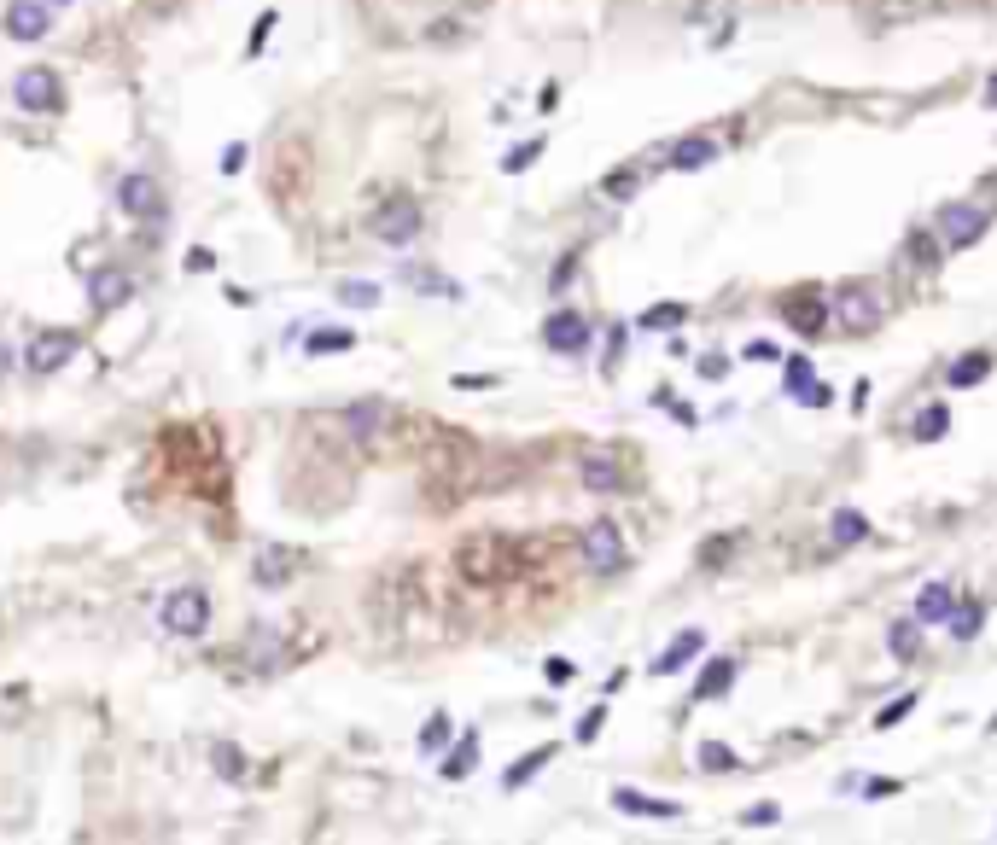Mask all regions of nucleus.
I'll return each mask as SVG.
<instances>
[{"mask_svg":"<svg viewBox=\"0 0 997 845\" xmlns=\"http://www.w3.org/2000/svg\"><path fill=\"white\" fill-rule=\"evenodd\" d=\"M164 630L170 636H205L210 630V595L205 589H175V595H164Z\"/></svg>","mask_w":997,"mask_h":845,"instance_id":"nucleus-1","label":"nucleus"},{"mask_svg":"<svg viewBox=\"0 0 997 845\" xmlns=\"http://www.w3.org/2000/svg\"><path fill=\"white\" fill-rule=\"evenodd\" d=\"M578 548H584V566L595 577H613L624 566V531L613 525V519H595L584 537H578Z\"/></svg>","mask_w":997,"mask_h":845,"instance_id":"nucleus-2","label":"nucleus"},{"mask_svg":"<svg viewBox=\"0 0 997 845\" xmlns=\"http://www.w3.org/2000/svg\"><path fill=\"white\" fill-rule=\"evenodd\" d=\"M986 210L980 204H945L939 210V239L951 245V251H963V245H974V239H986Z\"/></svg>","mask_w":997,"mask_h":845,"instance_id":"nucleus-3","label":"nucleus"},{"mask_svg":"<svg viewBox=\"0 0 997 845\" xmlns=\"http://www.w3.org/2000/svg\"><path fill=\"white\" fill-rule=\"evenodd\" d=\"M117 204L129 210V216H140V222H164L170 216V204H164V193H158V181L152 175H123V187H117Z\"/></svg>","mask_w":997,"mask_h":845,"instance_id":"nucleus-4","label":"nucleus"},{"mask_svg":"<svg viewBox=\"0 0 997 845\" xmlns=\"http://www.w3.org/2000/svg\"><path fill=\"white\" fill-rule=\"evenodd\" d=\"M543 344H549L554 356H584L589 350V321L578 309H554L549 321H543Z\"/></svg>","mask_w":997,"mask_h":845,"instance_id":"nucleus-5","label":"nucleus"},{"mask_svg":"<svg viewBox=\"0 0 997 845\" xmlns=\"http://www.w3.org/2000/svg\"><path fill=\"white\" fill-rule=\"evenodd\" d=\"M828 315H840V327H852V333H869V327L881 321V304H875V292H869V286H858V280H852V286H840V292H834V309H828Z\"/></svg>","mask_w":997,"mask_h":845,"instance_id":"nucleus-6","label":"nucleus"},{"mask_svg":"<svg viewBox=\"0 0 997 845\" xmlns=\"http://www.w3.org/2000/svg\"><path fill=\"white\" fill-rule=\"evenodd\" d=\"M129 298H135V280H129V269H94V274H88V304L100 309V315L123 309Z\"/></svg>","mask_w":997,"mask_h":845,"instance_id":"nucleus-7","label":"nucleus"},{"mask_svg":"<svg viewBox=\"0 0 997 845\" xmlns=\"http://www.w3.org/2000/svg\"><path fill=\"white\" fill-rule=\"evenodd\" d=\"M374 234L385 239V245H409V239L420 234V204L414 199H391L374 216Z\"/></svg>","mask_w":997,"mask_h":845,"instance_id":"nucleus-8","label":"nucleus"},{"mask_svg":"<svg viewBox=\"0 0 997 845\" xmlns=\"http://www.w3.org/2000/svg\"><path fill=\"white\" fill-rule=\"evenodd\" d=\"M47 30H53V6L47 0H12L6 6V35L12 41H41Z\"/></svg>","mask_w":997,"mask_h":845,"instance_id":"nucleus-9","label":"nucleus"},{"mask_svg":"<svg viewBox=\"0 0 997 845\" xmlns=\"http://www.w3.org/2000/svg\"><path fill=\"white\" fill-rule=\"evenodd\" d=\"M12 94H18L24 111H59V105H65L59 100V76H53V70H24Z\"/></svg>","mask_w":997,"mask_h":845,"instance_id":"nucleus-10","label":"nucleus"},{"mask_svg":"<svg viewBox=\"0 0 997 845\" xmlns=\"http://www.w3.org/2000/svg\"><path fill=\"white\" fill-rule=\"evenodd\" d=\"M70 356H76V333L53 327V333H41V338L30 344V356H24V362H30L35 373H53V368H65Z\"/></svg>","mask_w":997,"mask_h":845,"instance_id":"nucleus-11","label":"nucleus"},{"mask_svg":"<svg viewBox=\"0 0 997 845\" xmlns=\"http://www.w3.org/2000/svg\"><path fill=\"white\" fill-rule=\"evenodd\" d=\"M782 315H788L793 333H823V327H828V304L817 298V292H799V298H788V309H782Z\"/></svg>","mask_w":997,"mask_h":845,"instance_id":"nucleus-12","label":"nucleus"},{"mask_svg":"<svg viewBox=\"0 0 997 845\" xmlns=\"http://www.w3.org/2000/svg\"><path fill=\"white\" fill-rule=\"evenodd\" d=\"M578 478H584V490H595V496H607V490H619V484H624L619 461H613V455H601V449L578 461Z\"/></svg>","mask_w":997,"mask_h":845,"instance_id":"nucleus-13","label":"nucleus"},{"mask_svg":"<svg viewBox=\"0 0 997 845\" xmlns=\"http://www.w3.org/2000/svg\"><path fill=\"white\" fill-rule=\"evenodd\" d=\"M957 601H963V595H957V589H951V583H928V589H922V595H916V618H922V624H945V618H951V607H957Z\"/></svg>","mask_w":997,"mask_h":845,"instance_id":"nucleus-14","label":"nucleus"},{"mask_svg":"<svg viewBox=\"0 0 997 845\" xmlns=\"http://www.w3.org/2000/svg\"><path fill=\"white\" fill-rule=\"evenodd\" d=\"M700 647H706V636H700V630H683V636H677V642H671V647H665V653L654 659V671H659V676L683 671V665L694 659V653H700Z\"/></svg>","mask_w":997,"mask_h":845,"instance_id":"nucleus-15","label":"nucleus"},{"mask_svg":"<svg viewBox=\"0 0 997 845\" xmlns=\"http://www.w3.org/2000/svg\"><path fill=\"white\" fill-rule=\"evenodd\" d=\"M828 537H834V548H852V542L869 537V519H863L858 507H840V513H834V525H828Z\"/></svg>","mask_w":997,"mask_h":845,"instance_id":"nucleus-16","label":"nucleus"},{"mask_svg":"<svg viewBox=\"0 0 997 845\" xmlns=\"http://www.w3.org/2000/svg\"><path fill=\"white\" fill-rule=\"evenodd\" d=\"M613 805H619V811H630V816H659V822H665V816H683L671 799H642V793H630V787H619V793H613Z\"/></svg>","mask_w":997,"mask_h":845,"instance_id":"nucleus-17","label":"nucleus"},{"mask_svg":"<svg viewBox=\"0 0 997 845\" xmlns=\"http://www.w3.org/2000/svg\"><path fill=\"white\" fill-rule=\"evenodd\" d=\"M712 158H718V140H706V135L671 146V169H700V164H712Z\"/></svg>","mask_w":997,"mask_h":845,"instance_id":"nucleus-18","label":"nucleus"},{"mask_svg":"<svg viewBox=\"0 0 997 845\" xmlns=\"http://www.w3.org/2000/svg\"><path fill=\"white\" fill-rule=\"evenodd\" d=\"M951 432V408L945 403H928L922 414H916V426H910V438L916 443H933V438H945Z\"/></svg>","mask_w":997,"mask_h":845,"instance_id":"nucleus-19","label":"nucleus"},{"mask_svg":"<svg viewBox=\"0 0 997 845\" xmlns=\"http://www.w3.org/2000/svg\"><path fill=\"white\" fill-rule=\"evenodd\" d=\"M904 251H910V263H916V269H939V251H945V239H939V234H910V239H904Z\"/></svg>","mask_w":997,"mask_h":845,"instance_id":"nucleus-20","label":"nucleus"},{"mask_svg":"<svg viewBox=\"0 0 997 845\" xmlns=\"http://www.w3.org/2000/svg\"><path fill=\"white\" fill-rule=\"evenodd\" d=\"M986 373H992V356H986V350H974V356H963V362L951 368V391H968V385H980Z\"/></svg>","mask_w":997,"mask_h":845,"instance_id":"nucleus-21","label":"nucleus"},{"mask_svg":"<svg viewBox=\"0 0 997 845\" xmlns=\"http://www.w3.org/2000/svg\"><path fill=\"white\" fill-rule=\"evenodd\" d=\"M694 24H700V30H712V41H729V30H735V12L706 0V6H694Z\"/></svg>","mask_w":997,"mask_h":845,"instance_id":"nucleus-22","label":"nucleus"},{"mask_svg":"<svg viewBox=\"0 0 997 845\" xmlns=\"http://www.w3.org/2000/svg\"><path fill=\"white\" fill-rule=\"evenodd\" d=\"M729 682H735V665H729V659H718V665H706V676H700V688H694V700H718V694H729Z\"/></svg>","mask_w":997,"mask_h":845,"instance_id":"nucleus-23","label":"nucleus"},{"mask_svg":"<svg viewBox=\"0 0 997 845\" xmlns=\"http://www.w3.org/2000/svg\"><path fill=\"white\" fill-rule=\"evenodd\" d=\"M945 624H951V642H968V636H974V630H980V607H974V601H957V607H951V618H945Z\"/></svg>","mask_w":997,"mask_h":845,"instance_id":"nucleus-24","label":"nucleus"},{"mask_svg":"<svg viewBox=\"0 0 997 845\" xmlns=\"http://www.w3.org/2000/svg\"><path fill=\"white\" fill-rule=\"evenodd\" d=\"M473 758H479V741L467 735V741H461V746H455V752L444 758V781H461L467 770H473Z\"/></svg>","mask_w":997,"mask_h":845,"instance_id":"nucleus-25","label":"nucleus"},{"mask_svg":"<svg viewBox=\"0 0 997 845\" xmlns=\"http://www.w3.org/2000/svg\"><path fill=\"white\" fill-rule=\"evenodd\" d=\"M356 344V333H344V327H327V333H310V350L315 356H339V350H350Z\"/></svg>","mask_w":997,"mask_h":845,"instance_id":"nucleus-26","label":"nucleus"},{"mask_svg":"<svg viewBox=\"0 0 997 845\" xmlns=\"http://www.w3.org/2000/svg\"><path fill=\"white\" fill-rule=\"evenodd\" d=\"M344 420H350V432H356V438H368V432H379V420H385V408H379V403H356V408H350V414H344Z\"/></svg>","mask_w":997,"mask_h":845,"instance_id":"nucleus-27","label":"nucleus"},{"mask_svg":"<svg viewBox=\"0 0 997 845\" xmlns=\"http://www.w3.org/2000/svg\"><path fill=\"white\" fill-rule=\"evenodd\" d=\"M549 758H554V746H537V752H531V758H519L514 770H508V787H525V781L537 776V770H543V764H549Z\"/></svg>","mask_w":997,"mask_h":845,"instance_id":"nucleus-28","label":"nucleus"},{"mask_svg":"<svg viewBox=\"0 0 997 845\" xmlns=\"http://www.w3.org/2000/svg\"><path fill=\"white\" fill-rule=\"evenodd\" d=\"M210 764H216V776H228V781L245 776V752H240V746H216V752H210Z\"/></svg>","mask_w":997,"mask_h":845,"instance_id":"nucleus-29","label":"nucleus"},{"mask_svg":"<svg viewBox=\"0 0 997 845\" xmlns=\"http://www.w3.org/2000/svg\"><path fill=\"white\" fill-rule=\"evenodd\" d=\"M339 298H344L350 309H374V304H379V286H368V280H344Z\"/></svg>","mask_w":997,"mask_h":845,"instance_id":"nucleus-30","label":"nucleus"},{"mask_svg":"<svg viewBox=\"0 0 997 845\" xmlns=\"http://www.w3.org/2000/svg\"><path fill=\"white\" fill-rule=\"evenodd\" d=\"M887 642H893L898 659H916V653H922V630H916V624H893V636H887Z\"/></svg>","mask_w":997,"mask_h":845,"instance_id":"nucleus-31","label":"nucleus"},{"mask_svg":"<svg viewBox=\"0 0 997 845\" xmlns=\"http://www.w3.org/2000/svg\"><path fill=\"white\" fill-rule=\"evenodd\" d=\"M683 304H654L648 315H642V327H654V333H665V327H683Z\"/></svg>","mask_w":997,"mask_h":845,"instance_id":"nucleus-32","label":"nucleus"},{"mask_svg":"<svg viewBox=\"0 0 997 845\" xmlns=\"http://www.w3.org/2000/svg\"><path fill=\"white\" fill-rule=\"evenodd\" d=\"M601 187H607V199H630V193L642 187V175H636V169H613V175H607Z\"/></svg>","mask_w":997,"mask_h":845,"instance_id":"nucleus-33","label":"nucleus"},{"mask_svg":"<svg viewBox=\"0 0 997 845\" xmlns=\"http://www.w3.org/2000/svg\"><path fill=\"white\" fill-rule=\"evenodd\" d=\"M444 741H449V717L438 711V717H426V729H420V746H426V752H438Z\"/></svg>","mask_w":997,"mask_h":845,"instance_id":"nucleus-34","label":"nucleus"},{"mask_svg":"<svg viewBox=\"0 0 997 845\" xmlns=\"http://www.w3.org/2000/svg\"><path fill=\"white\" fill-rule=\"evenodd\" d=\"M910 711H916V694H904V700H893V706H881V717H875V723H881V729H893L898 717H910Z\"/></svg>","mask_w":997,"mask_h":845,"instance_id":"nucleus-35","label":"nucleus"},{"mask_svg":"<svg viewBox=\"0 0 997 845\" xmlns=\"http://www.w3.org/2000/svg\"><path fill=\"white\" fill-rule=\"evenodd\" d=\"M700 764H706V770H729L735 752H729V746H700Z\"/></svg>","mask_w":997,"mask_h":845,"instance_id":"nucleus-36","label":"nucleus"},{"mask_svg":"<svg viewBox=\"0 0 997 845\" xmlns=\"http://www.w3.org/2000/svg\"><path fill=\"white\" fill-rule=\"evenodd\" d=\"M269 35H275V12H263V18H257V30H251V47H245V53H263V41H269Z\"/></svg>","mask_w":997,"mask_h":845,"instance_id":"nucleus-37","label":"nucleus"},{"mask_svg":"<svg viewBox=\"0 0 997 845\" xmlns=\"http://www.w3.org/2000/svg\"><path fill=\"white\" fill-rule=\"evenodd\" d=\"M700 560H706V566H723V560H729V537H712L700 548Z\"/></svg>","mask_w":997,"mask_h":845,"instance_id":"nucleus-38","label":"nucleus"},{"mask_svg":"<svg viewBox=\"0 0 997 845\" xmlns=\"http://www.w3.org/2000/svg\"><path fill=\"white\" fill-rule=\"evenodd\" d=\"M245 169V140H234L228 152H222V175H240Z\"/></svg>","mask_w":997,"mask_h":845,"instance_id":"nucleus-39","label":"nucleus"},{"mask_svg":"<svg viewBox=\"0 0 997 845\" xmlns=\"http://www.w3.org/2000/svg\"><path fill=\"white\" fill-rule=\"evenodd\" d=\"M607 723V711L595 706V711H584V723H578V741H595V729Z\"/></svg>","mask_w":997,"mask_h":845,"instance_id":"nucleus-40","label":"nucleus"},{"mask_svg":"<svg viewBox=\"0 0 997 845\" xmlns=\"http://www.w3.org/2000/svg\"><path fill=\"white\" fill-rule=\"evenodd\" d=\"M776 816H782L776 805H753V811H747V828H764V822H776Z\"/></svg>","mask_w":997,"mask_h":845,"instance_id":"nucleus-41","label":"nucleus"},{"mask_svg":"<svg viewBox=\"0 0 997 845\" xmlns=\"http://www.w3.org/2000/svg\"><path fill=\"white\" fill-rule=\"evenodd\" d=\"M537 152H543V146H537V140H531V146H519V152H508V169H525V164H531V158H537Z\"/></svg>","mask_w":997,"mask_h":845,"instance_id":"nucleus-42","label":"nucleus"},{"mask_svg":"<svg viewBox=\"0 0 997 845\" xmlns=\"http://www.w3.org/2000/svg\"><path fill=\"white\" fill-rule=\"evenodd\" d=\"M747 362H782L776 344H747Z\"/></svg>","mask_w":997,"mask_h":845,"instance_id":"nucleus-43","label":"nucleus"},{"mask_svg":"<svg viewBox=\"0 0 997 845\" xmlns=\"http://www.w3.org/2000/svg\"><path fill=\"white\" fill-rule=\"evenodd\" d=\"M887 793H898L893 776H875V781H869V799H887Z\"/></svg>","mask_w":997,"mask_h":845,"instance_id":"nucleus-44","label":"nucleus"},{"mask_svg":"<svg viewBox=\"0 0 997 845\" xmlns=\"http://www.w3.org/2000/svg\"><path fill=\"white\" fill-rule=\"evenodd\" d=\"M700 373H706V379H723V373H729V362H723V356H706V362H700Z\"/></svg>","mask_w":997,"mask_h":845,"instance_id":"nucleus-45","label":"nucleus"},{"mask_svg":"<svg viewBox=\"0 0 997 845\" xmlns=\"http://www.w3.org/2000/svg\"><path fill=\"white\" fill-rule=\"evenodd\" d=\"M187 269H193V274L210 269V251H205V245H199V251H187Z\"/></svg>","mask_w":997,"mask_h":845,"instance_id":"nucleus-46","label":"nucleus"},{"mask_svg":"<svg viewBox=\"0 0 997 845\" xmlns=\"http://www.w3.org/2000/svg\"><path fill=\"white\" fill-rule=\"evenodd\" d=\"M6 373H12V356H6V344H0V379H6Z\"/></svg>","mask_w":997,"mask_h":845,"instance_id":"nucleus-47","label":"nucleus"},{"mask_svg":"<svg viewBox=\"0 0 997 845\" xmlns=\"http://www.w3.org/2000/svg\"><path fill=\"white\" fill-rule=\"evenodd\" d=\"M986 100H992V105H997V76H992V88H986Z\"/></svg>","mask_w":997,"mask_h":845,"instance_id":"nucleus-48","label":"nucleus"},{"mask_svg":"<svg viewBox=\"0 0 997 845\" xmlns=\"http://www.w3.org/2000/svg\"><path fill=\"white\" fill-rule=\"evenodd\" d=\"M47 6H70V0H47Z\"/></svg>","mask_w":997,"mask_h":845,"instance_id":"nucleus-49","label":"nucleus"}]
</instances>
